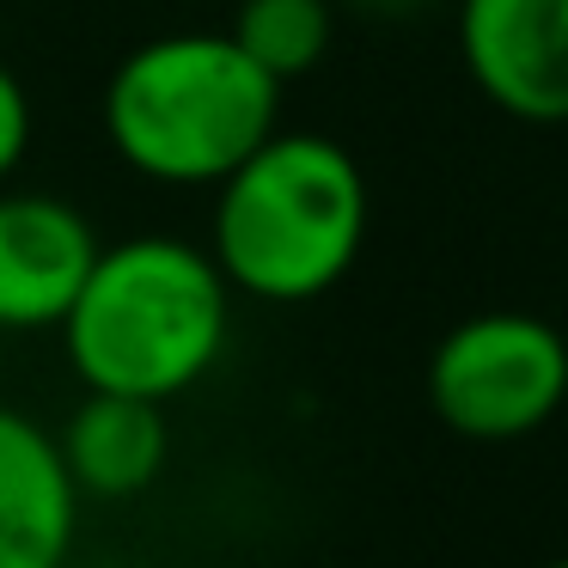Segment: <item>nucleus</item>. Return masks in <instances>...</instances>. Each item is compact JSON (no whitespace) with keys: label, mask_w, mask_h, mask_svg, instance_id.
Returning a JSON list of instances; mask_svg holds the SVG:
<instances>
[{"label":"nucleus","mask_w":568,"mask_h":568,"mask_svg":"<svg viewBox=\"0 0 568 568\" xmlns=\"http://www.w3.org/2000/svg\"><path fill=\"white\" fill-rule=\"evenodd\" d=\"M55 331L87 392L172 404L221 367L233 336V287L202 245L141 233L99 245Z\"/></svg>","instance_id":"obj_1"},{"label":"nucleus","mask_w":568,"mask_h":568,"mask_svg":"<svg viewBox=\"0 0 568 568\" xmlns=\"http://www.w3.org/2000/svg\"><path fill=\"white\" fill-rule=\"evenodd\" d=\"M367 245V178L355 153L312 129H275L214 184L209 257L226 287L263 306H306Z\"/></svg>","instance_id":"obj_2"},{"label":"nucleus","mask_w":568,"mask_h":568,"mask_svg":"<svg viewBox=\"0 0 568 568\" xmlns=\"http://www.w3.org/2000/svg\"><path fill=\"white\" fill-rule=\"evenodd\" d=\"M282 129V80H270L226 31L148 38L104 80V135L135 178L165 190H214Z\"/></svg>","instance_id":"obj_3"},{"label":"nucleus","mask_w":568,"mask_h":568,"mask_svg":"<svg viewBox=\"0 0 568 568\" xmlns=\"http://www.w3.org/2000/svg\"><path fill=\"white\" fill-rule=\"evenodd\" d=\"M428 404L465 440H526L568 404V343L531 312H477L428 355Z\"/></svg>","instance_id":"obj_4"},{"label":"nucleus","mask_w":568,"mask_h":568,"mask_svg":"<svg viewBox=\"0 0 568 568\" xmlns=\"http://www.w3.org/2000/svg\"><path fill=\"white\" fill-rule=\"evenodd\" d=\"M458 62L501 116L568 123V0H458Z\"/></svg>","instance_id":"obj_5"},{"label":"nucleus","mask_w":568,"mask_h":568,"mask_svg":"<svg viewBox=\"0 0 568 568\" xmlns=\"http://www.w3.org/2000/svg\"><path fill=\"white\" fill-rule=\"evenodd\" d=\"M99 257L92 221L43 190H0V331H55Z\"/></svg>","instance_id":"obj_6"},{"label":"nucleus","mask_w":568,"mask_h":568,"mask_svg":"<svg viewBox=\"0 0 568 568\" xmlns=\"http://www.w3.org/2000/svg\"><path fill=\"white\" fill-rule=\"evenodd\" d=\"M80 538V495L55 434L0 404V568H68Z\"/></svg>","instance_id":"obj_7"},{"label":"nucleus","mask_w":568,"mask_h":568,"mask_svg":"<svg viewBox=\"0 0 568 568\" xmlns=\"http://www.w3.org/2000/svg\"><path fill=\"white\" fill-rule=\"evenodd\" d=\"M62 470L74 483L80 501H135L160 483L165 458H172V428H165V404L148 397H116V392H87L74 416L55 434Z\"/></svg>","instance_id":"obj_8"},{"label":"nucleus","mask_w":568,"mask_h":568,"mask_svg":"<svg viewBox=\"0 0 568 568\" xmlns=\"http://www.w3.org/2000/svg\"><path fill=\"white\" fill-rule=\"evenodd\" d=\"M226 38L251 55L270 80H300L331 55L336 0H239Z\"/></svg>","instance_id":"obj_9"},{"label":"nucleus","mask_w":568,"mask_h":568,"mask_svg":"<svg viewBox=\"0 0 568 568\" xmlns=\"http://www.w3.org/2000/svg\"><path fill=\"white\" fill-rule=\"evenodd\" d=\"M31 129H38V116H31V92H26V80H19L13 68L0 62V190L13 184V172L26 165V153H31Z\"/></svg>","instance_id":"obj_10"},{"label":"nucleus","mask_w":568,"mask_h":568,"mask_svg":"<svg viewBox=\"0 0 568 568\" xmlns=\"http://www.w3.org/2000/svg\"><path fill=\"white\" fill-rule=\"evenodd\" d=\"M367 13H404V7H416V0H361Z\"/></svg>","instance_id":"obj_11"},{"label":"nucleus","mask_w":568,"mask_h":568,"mask_svg":"<svg viewBox=\"0 0 568 568\" xmlns=\"http://www.w3.org/2000/svg\"><path fill=\"white\" fill-rule=\"evenodd\" d=\"M544 568H568V556H556V562H544Z\"/></svg>","instance_id":"obj_12"}]
</instances>
